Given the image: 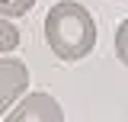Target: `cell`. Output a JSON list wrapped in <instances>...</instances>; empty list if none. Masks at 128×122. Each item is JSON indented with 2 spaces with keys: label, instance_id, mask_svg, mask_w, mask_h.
Masks as SVG:
<instances>
[{
  "label": "cell",
  "instance_id": "obj_4",
  "mask_svg": "<svg viewBox=\"0 0 128 122\" xmlns=\"http://www.w3.org/2000/svg\"><path fill=\"white\" fill-rule=\"evenodd\" d=\"M16 45H19V29L0 16V51H13Z\"/></svg>",
  "mask_w": 128,
  "mask_h": 122
},
{
  "label": "cell",
  "instance_id": "obj_6",
  "mask_svg": "<svg viewBox=\"0 0 128 122\" xmlns=\"http://www.w3.org/2000/svg\"><path fill=\"white\" fill-rule=\"evenodd\" d=\"M115 55L128 68V19H122V26L115 29Z\"/></svg>",
  "mask_w": 128,
  "mask_h": 122
},
{
  "label": "cell",
  "instance_id": "obj_2",
  "mask_svg": "<svg viewBox=\"0 0 128 122\" xmlns=\"http://www.w3.org/2000/svg\"><path fill=\"white\" fill-rule=\"evenodd\" d=\"M6 122H64L61 103L51 93H26V100L6 116Z\"/></svg>",
  "mask_w": 128,
  "mask_h": 122
},
{
  "label": "cell",
  "instance_id": "obj_1",
  "mask_svg": "<svg viewBox=\"0 0 128 122\" xmlns=\"http://www.w3.org/2000/svg\"><path fill=\"white\" fill-rule=\"evenodd\" d=\"M45 39L61 61H80L96 45V23L77 0H58L45 16Z\"/></svg>",
  "mask_w": 128,
  "mask_h": 122
},
{
  "label": "cell",
  "instance_id": "obj_3",
  "mask_svg": "<svg viewBox=\"0 0 128 122\" xmlns=\"http://www.w3.org/2000/svg\"><path fill=\"white\" fill-rule=\"evenodd\" d=\"M29 87V68L19 58H0V116Z\"/></svg>",
  "mask_w": 128,
  "mask_h": 122
},
{
  "label": "cell",
  "instance_id": "obj_5",
  "mask_svg": "<svg viewBox=\"0 0 128 122\" xmlns=\"http://www.w3.org/2000/svg\"><path fill=\"white\" fill-rule=\"evenodd\" d=\"M35 0H0V16H26Z\"/></svg>",
  "mask_w": 128,
  "mask_h": 122
}]
</instances>
